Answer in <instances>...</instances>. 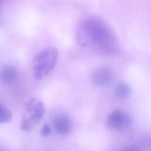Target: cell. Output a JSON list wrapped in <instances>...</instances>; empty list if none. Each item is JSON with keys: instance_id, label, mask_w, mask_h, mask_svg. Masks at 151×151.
Returning a JSON list of instances; mask_svg holds the SVG:
<instances>
[{"instance_id": "ba28073f", "label": "cell", "mask_w": 151, "mask_h": 151, "mask_svg": "<svg viewBox=\"0 0 151 151\" xmlns=\"http://www.w3.org/2000/svg\"><path fill=\"white\" fill-rule=\"evenodd\" d=\"M114 94L117 99H127L130 94V88L127 84L120 83L116 86L114 89Z\"/></svg>"}, {"instance_id": "5b68a950", "label": "cell", "mask_w": 151, "mask_h": 151, "mask_svg": "<svg viewBox=\"0 0 151 151\" xmlns=\"http://www.w3.org/2000/svg\"><path fill=\"white\" fill-rule=\"evenodd\" d=\"M113 76V72L110 67L102 66L96 68L93 71L91 78L94 85L104 86L112 80Z\"/></svg>"}, {"instance_id": "7a4b0ae2", "label": "cell", "mask_w": 151, "mask_h": 151, "mask_svg": "<svg viewBox=\"0 0 151 151\" xmlns=\"http://www.w3.org/2000/svg\"><path fill=\"white\" fill-rule=\"evenodd\" d=\"M58 50L48 47L37 54L32 60V73L36 79L44 78L54 68L58 60Z\"/></svg>"}, {"instance_id": "8fae6325", "label": "cell", "mask_w": 151, "mask_h": 151, "mask_svg": "<svg viewBox=\"0 0 151 151\" xmlns=\"http://www.w3.org/2000/svg\"><path fill=\"white\" fill-rule=\"evenodd\" d=\"M121 150H139V149L135 148V147H127L122 148Z\"/></svg>"}, {"instance_id": "277c9868", "label": "cell", "mask_w": 151, "mask_h": 151, "mask_svg": "<svg viewBox=\"0 0 151 151\" xmlns=\"http://www.w3.org/2000/svg\"><path fill=\"white\" fill-rule=\"evenodd\" d=\"M130 118L124 111L116 110L107 117L106 123L110 129L117 131L126 129L130 124Z\"/></svg>"}, {"instance_id": "3957f363", "label": "cell", "mask_w": 151, "mask_h": 151, "mask_svg": "<svg viewBox=\"0 0 151 151\" xmlns=\"http://www.w3.org/2000/svg\"><path fill=\"white\" fill-rule=\"evenodd\" d=\"M20 128L25 132L31 131L41 120L45 113L44 103L38 99H29L25 105Z\"/></svg>"}, {"instance_id": "9c48e42d", "label": "cell", "mask_w": 151, "mask_h": 151, "mask_svg": "<svg viewBox=\"0 0 151 151\" xmlns=\"http://www.w3.org/2000/svg\"><path fill=\"white\" fill-rule=\"evenodd\" d=\"M12 118V113L9 109L0 103V124L6 123L11 121Z\"/></svg>"}, {"instance_id": "52a82bcc", "label": "cell", "mask_w": 151, "mask_h": 151, "mask_svg": "<svg viewBox=\"0 0 151 151\" xmlns=\"http://www.w3.org/2000/svg\"><path fill=\"white\" fill-rule=\"evenodd\" d=\"M55 130L61 135L68 134L72 127L71 120L65 115H60L57 116L53 122Z\"/></svg>"}, {"instance_id": "8992f818", "label": "cell", "mask_w": 151, "mask_h": 151, "mask_svg": "<svg viewBox=\"0 0 151 151\" xmlns=\"http://www.w3.org/2000/svg\"><path fill=\"white\" fill-rule=\"evenodd\" d=\"M18 79L17 70L11 66H4L0 70V81L5 86H11Z\"/></svg>"}, {"instance_id": "30bf717a", "label": "cell", "mask_w": 151, "mask_h": 151, "mask_svg": "<svg viewBox=\"0 0 151 151\" xmlns=\"http://www.w3.org/2000/svg\"><path fill=\"white\" fill-rule=\"evenodd\" d=\"M51 132V127L48 124H45L40 131V134L42 136H48Z\"/></svg>"}, {"instance_id": "7c38bea8", "label": "cell", "mask_w": 151, "mask_h": 151, "mask_svg": "<svg viewBox=\"0 0 151 151\" xmlns=\"http://www.w3.org/2000/svg\"><path fill=\"white\" fill-rule=\"evenodd\" d=\"M4 0H0V4H1L4 2Z\"/></svg>"}, {"instance_id": "6da1fadb", "label": "cell", "mask_w": 151, "mask_h": 151, "mask_svg": "<svg viewBox=\"0 0 151 151\" xmlns=\"http://www.w3.org/2000/svg\"><path fill=\"white\" fill-rule=\"evenodd\" d=\"M77 38L80 45L100 53L113 54L118 48L115 33L105 21L97 17H89L82 21Z\"/></svg>"}]
</instances>
